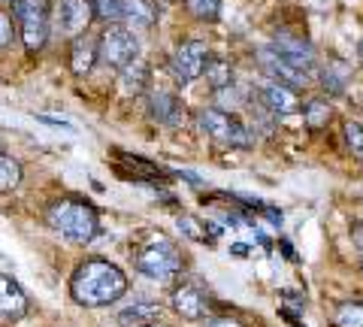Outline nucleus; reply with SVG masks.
Listing matches in <instances>:
<instances>
[{"label":"nucleus","instance_id":"4c0bfd02","mask_svg":"<svg viewBox=\"0 0 363 327\" xmlns=\"http://www.w3.org/2000/svg\"><path fill=\"white\" fill-rule=\"evenodd\" d=\"M360 161H363V155H360Z\"/></svg>","mask_w":363,"mask_h":327},{"label":"nucleus","instance_id":"393cba45","mask_svg":"<svg viewBox=\"0 0 363 327\" xmlns=\"http://www.w3.org/2000/svg\"><path fill=\"white\" fill-rule=\"evenodd\" d=\"M21 185V164L16 161L13 155L0 152V194H9Z\"/></svg>","mask_w":363,"mask_h":327},{"label":"nucleus","instance_id":"58836bf2","mask_svg":"<svg viewBox=\"0 0 363 327\" xmlns=\"http://www.w3.org/2000/svg\"><path fill=\"white\" fill-rule=\"evenodd\" d=\"M297 327H300V324H297Z\"/></svg>","mask_w":363,"mask_h":327},{"label":"nucleus","instance_id":"6e6552de","mask_svg":"<svg viewBox=\"0 0 363 327\" xmlns=\"http://www.w3.org/2000/svg\"><path fill=\"white\" fill-rule=\"evenodd\" d=\"M97 18L91 0H55V13L52 21L64 37H85V31L91 28V21Z\"/></svg>","mask_w":363,"mask_h":327},{"label":"nucleus","instance_id":"412c9836","mask_svg":"<svg viewBox=\"0 0 363 327\" xmlns=\"http://www.w3.org/2000/svg\"><path fill=\"white\" fill-rule=\"evenodd\" d=\"M179 228L182 233L188 236V240H194V243H218V236H221V228L215 221H200L194 216H179Z\"/></svg>","mask_w":363,"mask_h":327},{"label":"nucleus","instance_id":"a211bd4d","mask_svg":"<svg viewBox=\"0 0 363 327\" xmlns=\"http://www.w3.org/2000/svg\"><path fill=\"white\" fill-rule=\"evenodd\" d=\"M351 82V64L342 61V58H330L324 67H321V88L330 97H339L345 94V88Z\"/></svg>","mask_w":363,"mask_h":327},{"label":"nucleus","instance_id":"4be33fe9","mask_svg":"<svg viewBox=\"0 0 363 327\" xmlns=\"http://www.w3.org/2000/svg\"><path fill=\"white\" fill-rule=\"evenodd\" d=\"M330 116H333V106H330V100L327 97H312L309 104H306V109H303V121H306V128L309 131H324L327 121H330Z\"/></svg>","mask_w":363,"mask_h":327},{"label":"nucleus","instance_id":"e433bc0d","mask_svg":"<svg viewBox=\"0 0 363 327\" xmlns=\"http://www.w3.org/2000/svg\"><path fill=\"white\" fill-rule=\"evenodd\" d=\"M360 273H363V261H360Z\"/></svg>","mask_w":363,"mask_h":327},{"label":"nucleus","instance_id":"c85d7f7f","mask_svg":"<svg viewBox=\"0 0 363 327\" xmlns=\"http://www.w3.org/2000/svg\"><path fill=\"white\" fill-rule=\"evenodd\" d=\"M91 6H94V13L97 18H104V21H121V0H91Z\"/></svg>","mask_w":363,"mask_h":327},{"label":"nucleus","instance_id":"a878e982","mask_svg":"<svg viewBox=\"0 0 363 327\" xmlns=\"http://www.w3.org/2000/svg\"><path fill=\"white\" fill-rule=\"evenodd\" d=\"M185 6L200 21H215L221 16V0H185Z\"/></svg>","mask_w":363,"mask_h":327},{"label":"nucleus","instance_id":"f704fd0d","mask_svg":"<svg viewBox=\"0 0 363 327\" xmlns=\"http://www.w3.org/2000/svg\"><path fill=\"white\" fill-rule=\"evenodd\" d=\"M357 58H360V64H363V40H360V46H357Z\"/></svg>","mask_w":363,"mask_h":327},{"label":"nucleus","instance_id":"1a4fd4ad","mask_svg":"<svg viewBox=\"0 0 363 327\" xmlns=\"http://www.w3.org/2000/svg\"><path fill=\"white\" fill-rule=\"evenodd\" d=\"M255 58H257V67L272 79V82H281V85H288V88H303V85H309L312 76H315V73L300 70L297 64H291L285 55H279L272 46L257 49Z\"/></svg>","mask_w":363,"mask_h":327},{"label":"nucleus","instance_id":"9d476101","mask_svg":"<svg viewBox=\"0 0 363 327\" xmlns=\"http://www.w3.org/2000/svg\"><path fill=\"white\" fill-rule=\"evenodd\" d=\"M169 306H173V312L179 315V318H185V321H203L212 312V300H209V294L203 288L185 282V285H176L173 288V294H169Z\"/></svg>","mask_w":363,"mask_h":327},{"label":"nucleus","instance_id":"b1692460","mask_svg":"<svg viewBox=\"0 0 363 327\" xmlns=\"http://www.w3.org/2000/svg\"><path fill=\"white\" fill-rule=\"evenodd\" d=\"M333 327H363V300H342V303H336Z\"/></svg>","mask_w":363,"mask_h":327},{"label":"nucleus","instance_id":"f8f14e48","mask_svg":"<svg viewBox=\"0 0 363 327\" xmlns=\"http://www.w3.org/2000/svg\"><path fill=\"white\" fill-rule=\"evenodd\" d=\"M149 116L157 121V125H167V128H176L182 118H185V106L173 92H152L149 94Z\"/></svg>","mask_w":363,"mask_h":327},{"label":"nucleus","instance_id":"2eb2a0df","mask_svg":"<svg viewBox=\"0 0 363 327\" xmlns=\"http://www.w3.org/2000/svg\"><path fill=\"white\" fill-rule=\"evenodd\" d=\"M118 164H116V170L124 176V179H140V182H161L164 179V170L161 167H155L152 161H143V157H133L128 152H121L118 149Z\"/></svg>","mask_w":363,"mask_h":327},{"label":"nucleus","instance_id":"423d86ee","mask_svg":"<svg viewBox=\"0 0 363 327\" xmlns=\"http://www.w3.org/2000/svg\"><path fill=\"white\" fill-rule=\"evenodd\" d=\"M97 55H100V61H104L106 67H112V70H124L130 61L140 58V43H136V37L128 28L112 25V28H106L104 33H100Z\"/></svg>","mask_w":363,"mask_h":327},{"label":"nucleus","instance_id":"c756f323","mask_svg":"<svg viewBox=\"0 0 363 327\" xmlns=\"http://www.w3.org/2000/svg\"><path fill=\"white\" fill-rule=\"evenodd\" d=\"M16 31H18V28H13V18H9L6 13H0V55H4L9 46H13Z\"/></svg>","mask_w":363,"mask_h":327},{"label":"nucleus","instance_id":"9b49d317","mask_svg":"<svg viewBox=\"0 0 363 327\" xmlns=\"http://www.w3.org/2000/svg\"><path fill=\"white\" fill-rule=\"evenodd\" d=\"M272 49L279 55H285L291 64H297L300 70L306 73H315V46L309 40L303 37V33H294V31H276L272 33Z\"/></svg>","mask_w":363,"mask_h":327},{"label":"nucleus","instance_id":"4468645a","mask_svg":"<svg viewBox=\"0 0 363 327\" xmlns=\"http://www.w3.org/2000/svg\"><path fill=\"white\" fill-rule=\"evenodd\" d=\"M28 312V297L16 279L0 273V321H18Z\"/></svg>","mask_w":363,"mask_h":327},{"label":"nucleus","instance_id":"bb28decb","mask_svg":"<svg viewBox=\"0 0 363 327\" xmlns=\"http://www.w3.org/2000/svg\"><path fill=\"white\" fill-rule=\"evenodd\" d=\"M212 97H215V104H218V109H224V112H233L245 104V94L236 88V82L221 88V92H212Z\"/></svg>","mask_w":363,"mask_h":327},{"label":"nucleus","instance_id":"473e14b6","mask_svg":"<svg viewBox=\"0 0 363 327\" xmlns=\"http://www.w3.org/2000/svg\"><path fill=\"white\" fill-rule=\"evenodd\" d=\"M351 240L357 243V249H363V221H354V224H351Z\"/></svg>","mask_w":363,"mask_h":327},{"label":"nucleus","instance_id":"0eeeda50","mask_svg":"<svg viewBox=\"0 0 363 327\" xmlns=\"http://www.w3.org/2000/svg\"><path fill=\"white\" fill-rule=\"evenodd\" d=\"M209 46L203 40H188L176 46V52L169 55V73L179 85H188L194 82V79H203V70H206L209 64Z\"/></svg>","mask_w":363,"mask_h":327},{"label":"nucleus","instance_id":"7c9ffc66","mask_svg":"<svg viewBox=\"0 0 363 327\" xmlns=\"http://www.w3.org/2000/svg\"><path fill=\"white\" fill-rule=\"evenodd\" d=\"M209 327H245V324L240 318H230V315H227V318H212Z\"/></svg>","mask_w":363,"mask_h":327},{"label":"nucleus","instance_id":"20e7f679","mask_svg":"<svg viewBox=\"0 0 363 327\" xmlns=\"http://www.w3.org/2000/svg\"><path fill=\"white\" fill-rule=\"evenodd\" d=\"M13 13H16V28H18V37L25 43V49L30 55L43 52V46L49 43V31H52L49 0H16Z\"/></svg>","mask_w":363,"mask_h":327},{"label":"nucleus","instance_id":"f03ea898","mask_svg":"<svg viewBox=\"0 0 363 327\" xmlns=\"http://www.w3.org/2000/svg\"><path fill=\"white\" fill-rule=\"evenodd\" d=\"M45 224L61 233L64 240L85 245L91 243L94 236L100 233V218H97V209L85 200H76V197H58L45 206Z\"/></svg>","mask_w":363,"mask_h":327},{"label":"nucleus","instance_id":"f3484780","mask_svg":"<svg viewBox=\"0 0 363 327\" xmlns=\"http://www.w3.org/2000/svg\"><path fill=\"white\" fill-rule=\"evenodd\" d=\"M97 43H91L88 37H76L70 43V73L76 79H85L91 70H94V64H97Z\"/></svg>","mask_w":363,"mask_h":327},{"label":"nucleus","instance_id":"cd10ccee","mask_svg":"<svg viewBox=\"0 0 363 327\" xmlns=\"http://www.w3.org/2000/svg\"><path fill=\"white\" fill-rule=\"evenodd\" d=\"M342 137H345L348 152L354 155V157H360L363 155V125H360V121H345Z\"/></svg>","mask_w":363,"mask_h":327},{"label":"nucleus","instance_id":"72a5a7b5","mask_svg":"<svg viewBox=\"0 0 363 327\" xmlns=\"http://www.w3.org/2000/svg\"><path fill=\"white\" fill-rule=\"evenodd\" d=\"M233 252H236V255H248V245H242V243H236V245H233Z\"/></svg>","mask_w":363,"mask_h":327},{"label":"nucleus","instance_id":"aec40b11","mask_svg":"<svg viewBox=\"0 0 363 327\" xmlns=\"http://www.w3.org/2000/svg\"><path fill=\"white\" fill-rule=\"evenodd\" d=\"M149 64H145L143 58H136L130 61L124 70H118V82H121V92L128 94V97H136V94H143L145 88H149Z\"/></svg>","mask_w":363,"mask_h":327},{"label":"nucleus","instance_id":"39448f33","mask_svg":"<svg viewBox=\"0 0 363 327\" xmlns=\"http://www.w3.org/2000/svg\"><path fill=\"white\" fill-rule=\"evenodd\" d=\"M197 125L203 128V133H209L215 143L230 145V149H252L255 145V133L252 128H245L233 112H224L218 106H206L200 109Z\"/></svg>","mask_w":363,"mask_h":327},{"label":"nucleus","instance_id":"7ed1b4c3","mask_svg":"<svg viewBox=\"0 0 363 327\" xmlns=\"http://www.w3.org/2000/svg\"><path fill=\"white\" fill-rule=\"evenodd\" d=\"M133 267L140 270L145 279L157 282V285H169L179 270H182V255L176 249V243L164 233H152L149 243L136 245L133 252Z\"/></svg>","mask_w":363,"mask_h":327},{"label":"nucleus","instance_id":"6ab92c4d","mask_svg":"<svg viewBox=\"0 0 363 327\" xmlns=\"http://www.w3.org/2000/svg\"><path fill=\"white\" fill-rule=\"evenodd\" d=\"M157 318H161V303H155V300H136L128 309L118 312L121 327H149Z\"/></svg>","mask_w":363,"mask_h":327},{"label":"nucleus","instance_id":"5701e85b","mask_svg":"<svg viewBox=\"0 0 363 327\" xmlns=\"http://www.w3.org/2000/svg\"><path fill=\"white\" fill-rule=\"evenodd\" d=\"M203 79H206V85L212 88V92H221V88L227 85H233V67L230 61H224V58H209L206 64V70H203Z\"/></svg>","mask_w":363,"mask_h":327},{"label":"nucleus","instance_id":"f257e3e1","mask_svg":"<svg viewBox=\"0 0 363 327\" xmlns=\"http://www.w3.org/2000/svg\"><path fill=\"white\" fill-rule=\"evenodd\" d=\"M124 294H128V273L104 257H88L70 276V297L85 309L109 306Z\"/></svg>","mask_w":363,"mask_h":327},{"label":"nucleus","instance_id":"dca6fc26","mask_svg":"<svg viewBox=\"0 0 363 327\" xmlns=\"http://www.w3.org/2000/svg\"><path fill=\"white\" fill-rule=\"evenodd\" d=\"M121 21H128V31H152L157 25V6L149 0H121Z\"/></svg>","mask_w":363,"mask_h":327},{"label":"nucleus","instance_id":"c9c22d12","mask_svg":"<svg viewBox=\"0 0 363 327\" xmlns=\"http://www.w3.org/2000/svg\"><path fill=\"white\" fill-rule=\"evenodd\" d=\"M149 327H169V324H161V321H155V324H149Z\"/></svg>","mask_w":363,"mask_h":327},{"label":"nucleus","instance_id":"ddd939ff","mask_svg":"<svg viewBox=\"0 0 363 327\" xmlns=\"http://www.w3.org/2000/svg\"><path fill=\"white\" fill-rule=\"evenodd\" d=\"M260 100H264V106L272 112V116H291V112L300 109V94L297 88H288L281 82H269L260 88Z\"/></svg>","mask_w":363,"mask_h":327},{"label":"nucleus","instance_id":"2f4dec72","mask_svg":"<svg viewBox=\"0 0 363 327\" xmlns=\"http://www.w3.org/2000/svg\"><path fill=\"white\" fill-rule=\"evenodd\" d=\"M279 249H281V255H285L288 261H294V264L300 261V257H297V252H294V245H291L288 240H279Z\"/></svg>","mask_w":363,"mask_h":327}]
</instances>
